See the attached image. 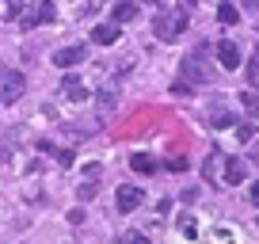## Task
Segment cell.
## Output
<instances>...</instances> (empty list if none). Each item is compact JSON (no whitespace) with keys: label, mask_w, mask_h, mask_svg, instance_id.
<instances>
[{"label":"cell","mask_w":259,"mask_h":244,"mask_svg":"<svg viewBox=\"0 0 259 244\" xmlns=\"http://www.w3.org/2000/svg\"><path fill=\"white\" fill-rule=\"evenodd\" d=\"M206 54H210L206 46L191 50V54L179 61V76H183V80H191V84H210V80H213V61H206Z\"/></svg>","instance_id":"obj_1"},{"label":"cell","mask_w":259,"mask_h":244,"mask_svg":"<svg viewBox=\"0 0 259 244\" xmlns=\"http://www.w3.org/2000/svg\"><path fill=\"white\" fill-rule=\"evenodd\" d=\"M187 31V8H160L153 19V34L160 42H176Z\"/></svg>","instance_id":"obj_2"},{"label":"cell","mask_w":259,"mask_h":244,"mask_svg":"<svg viewBox=\"0 0 259 244\" xmlns=\"http://www.w3.org/2000/svg\"><path fill=\"white\" fill-rule=\"evenodd\" d=\"M54 16H57V8H54V4H50V0H38V4H34V8L27 12V16H19V23H23V31H34L38 23H50Z\"/></svg>","instance_id":"obj_3"},{"label":"cell","mask_w":259,"mask_h":244,"mask_svg":"<svg viewBox=\"0 0 259 244\" xmlns=\"http://www.w3.org/2000/svg\"><path fill=\"white\" fill-rule=\"evenodd\" d=\"M23 88H27L23 73H4V92H0V99H4V103H16V99L23 96Z\"/></svg>","instance_id":"obj_4"},{"label":"cell","mask_w":259,"mask_h":244,"mask_svg":"<svg viewBox=\"0 0 259 244\" xmlns=\"http://www.w3.org/2000/svg\"><path fill=\"white\" fill-rule=\"evenodd\" d=\"M84 54H88V50L80 46V42H76V46H61L54 54V65H61V69H73V65H80L84 61Z\"/></svg>","instance_id":"obj_5"},{"label":"cell","mask_w":259,"mask_h":244,"mask_svg":"<svg viewBox=\"0 0 259 244\" xmlns=\"http://www.w3.org/2000/svg\"><path fill=\"white\" fill-rule=\"evenodd\" d=\"M218 61H221V69H240V46L236 42H218Z\"/></svg>","instance_id":"obj_6"},{"label":"cell","mask_w":259,"mask_h":244,"mask_svg":"<svg viewBox=\"0 0 259 244\" xmlns=\"http://www.w3.org/2000/svg\"><path fill=\"white\" fill-rule=\"evenodd\" d=\"M233 111H229V107H221V103H213L210 111H206V126H213V130H229V126H233Z\"/></svg>","instance_id":"obj_7"},{"label":"cell","mask_w":259,"mask_h":244,"mask_svg":"<svg viewBox=\"0 0 259 244\" xmlns=\"http://www.w3.org/2000/svg\"><path fill=\"white\" fill-rule=\"evenodd\" d=\"M61 96H65V99H73V103H80V99L88 96V84H84L80 76H73V73H69V76L61 80Z\"/></svg>","instance_id":"obj_8"},{"label":"cell","mask_w":259,"mask_h":244,"mask_svg":"<svg viewBox=\"0 0 259 244\" xmlns=\"http://www.w3.org/2000/svg\"><path fill=\"white\" fill-rule=\"evenodd\" d=\"M141 198H145V195H141V187H130V183H126V187H118V210H122V214L138 210Z\"/></svg>","instance_id":"obj_9"},{"label":"cell","mask_w":259,"mask_h":244,"mask_svg":"<svg viewBox=\"0 0 259 244\" xmlns=\"http://www.w3.org/2000/svg\"><path fill=\"white\" fill-rule=\"evenodd\" d=\"M244 176H248V164L240 156H225V183H244Z\"/></svg>","instance_id":"obj_10"},{"label":"cell","mask_w":259,"mask_h":244,"mask_svg":"<svg viewBox=\"0 0 259 244\" xmlns=\"http://www.w3.org/2000/svg\"><path fill=\"white\" fill-rule=\"evenodd\" d=\"M92 42H96V46H111V42H118V23H99L96 31H92Z\"/></svg>","instance_id":"obj_11"},{"label":"cell","mask_w":259,"mask_h":244,"mask_svg":"<svg viewBox=\"0 0 259 244\" xmlns=\"http://www.w3.org/2000/svg\"><path fill=\"white\" fill-rule=\"evenodd\" d=\"M130 168L141 172V176H153V172H156V156H149V153H130Z\"/></svg>","instance_id":"obj_12"},{"label":"cell","mask_w":259,"mask_h":244,"mask_svg":"<svg viewBox=\"0 0 259 244\" xmlns=\"http://www.w3.org/2000/svg\"><path fill=\"white\" fill-rule=\"evenodd\" d=\"M134 16H138V4H134V0H122V4H114V23H130Z\"/></svg>","instance_id":"obj_13"},{"label":"cell","mask_w":259,"mask_h":244,"mask_svg":"<svg viewBox=\"0 0 259 244\" xmlns=\"http://www.w3.org/2000/svg\"><path fill=\"white\" fill-rule=\"evenodd\" d=\"M99 195V183H96V179H84V183H80V187H76V198H80V202H88V198H96Z\"/></svg>","instance_id":"obj_14"},{"label":"cell","mask_w":259,"mask_h":244,"mask_svg":"<svg viewBox=\"0 0 259 244\" xmlns=\"http://www.w3.org/2000/svg\"><path fill=\"white\" fill-rule=\"evenodd\" d=\"M218 164H221V153H218V149H213V153L210 156H206V179H210V183H218Z\"/></svg>","instance_id":"obj_15"},{"label":"cell","mask_w":259,"mask_h":244,"mask_svg":"<svg viewBox=\"0 0 259 244\" xmlns=\"http://www.w3.org/2000/svg\"><path fill=\"white\" fill-rule=\"evenodd\" d=\"M218 19H221V23H225V27H233L236 19H240V12H236V4H221V8H218Z\"/></svg>","instance_id":"obj_16"},{"label":"cell","mask_w":259,"mask_h":244,"mask_svg":"<svg viewBox=\"0 0 259 244\" xmlns=\"http://www.w3.org/2000/svg\"><path fill=\"white\" fill-rule=\"evenodd\" d=\"M179 233H183V236H198V221L183 214V218H179Z\"/></svg>","instance_id":"obj_17"},{"label":"cell","mask_w":259,"mask_h":244,"mask_svg":"<svg viewBox=\"0 0 259 244\" xmlns=\"http://www.w3.org/2000/svg\"><path fill=\"white\" fill-rule=\"evenodd\" d=\"M248 88H255V92H259V54L251 57V65H248Z\"/></svg>","instance_id":"obj_18"},{"label":"cell","mask_w":259,"mask_h":244,"mask_svg":"<svg viewBox=\"0 0 259 244\" xmlns=\"http://www.w3.org/2000/svg\"><path fill=\"white\" fill-rule=\"evenodd\" d=\"M244 107H248L251 114H259V92H255V88H248V92H244Z\"/></svg>","instance_id":"obj_19"},{"label":"cell","mask_w":259,"mask_h":244,"mask_svg":"<svg viewBox=\"0 0 259 244\" xmlns=\"http://www.w3.org/2000/svg\"><path fill=\"white\" fill-rule=\"evenodd\" d=\"M23 4H27V0H4V12H8V19H16Z\"/></svg>","instance_id":"obj_20"},{"label":"cell","mask_w":259,"mask_h":244,"mask_svg":"<svg viewBox=\"0 0 259 244\" xmlns=\"http://www.w3.org/2000/svg\"><path fill=\"white\" fill-rule=\"evenodd\" d=\"M236 138H240V141H251V138H255V126H236Z\"/></svg>","instance_id":"obj_21"},{"label":"cell","mask_w":259,"mask_h":244,"mask_svg":"<svg viewBox=\"0 0 259 244\" xmlns=\"http://www.w3.org/2000/svg\"><path fill=\"white\" fill-rule=\"evenodd\" d=\"M244 12H248V16H259V0H244Z\"/></svg>","instance_id":"obj_22"},{"label":"cell","mask_w":259,"mask_h":244,"mask_svg":"<svg viewBox=\"0 0 259 244\" xmlns=\"http://www.w3.org/2000/svg\"><path fill=\"white\" fill-rule=\"evenodd\" d=\"M168 168H171V172H183L187 160H183V156H176V160H168Z\"/></svg>","instance_id":"obj_23"},{"label":"cell","mask_w":259,"mask_h":244,"mask_svg":"<svg viewBox=\"0 0 259 244\" xmlns=\"http://www.w3.org/2000/svg\"><path fill=\"white\" fill-rule=\"evenodd\" d=\"M251 202H259V183H251Z\"/></svg>","instance_id":"obj_24"},{"label":"cell","mask_w":259,"mask_h":244,"mask_svg":"<svg viewBox=\"0 0 259 244\" xmlns=\"http://www.w3.org/2000/svg\"><path fill=\"white\" fill-rule=\"evenodd\" d=\"M251 156H255V160H259V145H255V153H251Z\"/></svg>","instance_id":"obj_25"},{"label":"cell","mask_w":259,"mask_h":244,"mask_svg":"<svg viewBox=\"0 0 259 244\" xmlns=\"http://www.w3.org/2000/svg\"><path fill=\"white\" fill-rule=\"evenodd\" d=\"M191 4H198V0H191Z\"/></svg>","instance_id":"obj_26"}]
</instances>
